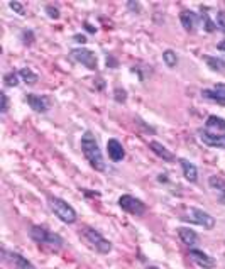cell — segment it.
I'll use <instances>...</instances> for the list:
<instances>
[{"label":"cell","mask_w":225,"mask_h":269,"mask_svg":"<svg viewBox=\"0 0 225 269\" xmlns=\"http://www.w3.org/2000/svg\"><path fill=\"white\" fill-rule=\"evenodd\" d=\"M80 146H81V152H83L85 159L88 161L90 166H92L95 171H99V173H103V171L107 170V164H105L102 149H100L99 141L95 139L93 132H90V130L83 132Z\"/></svg>","instance_id":"cell-1"},{"label":"cell","mask_w":225,"mask_h":269,"mask_svg":"<svg viewBox=\"0 0 225 269\" xmlns=\"http://www.w3.org/2000/svg\"><path fill=\"white\" fill-rule=\"evenodd\" d=\"M29 237H31L36 244L46 245V247L54 249V251H58V249H61L63 245H65V241H63L61 235L51 232V230L46 229L44 225H32L31 229H29Z\"/></svg>","instance_id":"cell-2"},{"label":"cell","mask_w":225,"mask_h":269,"mask_svg":"<svg viewBox=\"0 0 225 269\" xmlns=\"http://www.w3.org/2000/svg\"><path fill=\"white\" fill-rule=\"evenodd\" d=\"M48 205H50L51 212L61 220L63 223H68V225H73L75 222L78 220V215H76V210L68 203L65 201L63 198L59 196H48Z\"/></svg>","instance_id":"cell-3"},{"label":"cell","mask_w":225,"mask_h":269,"mask_svg":"<svg viewBox=\"0 0 225 269\" xmlns=\"http://www.w3.org/2000/svg\"><path fill=\"white\" fill-rule=\"evenodd\" d=\"M81 237L87 242L88 247H92L95 252L99 254H108L112 251V242L108 239H105L102 234L97 229H92V227H85L81 230Z\"/></svg>","instance_id":"cell-4"},{"label":"cell","mask_w":225,"mask_h":269,"mask_svg":"<svg viewBox=\"0 0 225 269\" xmlns=\"http://www.w3.org/2000/svg\"><path fill=\"white\" fill-rule=\"evenodd\" d=\"M179 219L183 220V222H188V223H195V225H200L203 227V229L207 230H212L213 227H215V217L210 215L208 212L201 210V208H197V207H191L188 212H186V215H181Z\"/></svg>","instance_id":"cell-5"},{"label":"cell","mask_w":225,"mask_h":269,"mask_svg":"<svg viewBox=\"0 0 225 269\" xmlns=\"http://www.w3.org/2000/svg\"><path fill=\"white\" fill-rule=\"evenodd\" d=\"M117 203L124 212H127V214H130L134 217H142L146 212H148V207H146L144 201L139 200V198H136V196H132V195L119 196Z\"/></svg>","instance_id":"cell-6"},{"label":"cell","mask_w":225,"mask_h":269,"mask_svg":"<svg viewBox=\"0 0 225 269\" xmlns=\"http://www.w3.org/2000/svg\"><path fill=\"white\" fill-rule=\"evenodd\" d=\"M70 56L76 63L83 65L85 68L92 70V72L99 70V59H97V54L93 53L92 49H87V48H75V49L70 51Z\"/></svg>","instance_id":"cell-7"},{"label":"cell","mask_w":225,"mask_h":269,"mask_svg":"<svg viewBox=\"0 0 225 269\" xmlns=\"http://www.w3.org/2000/svg\"><path fill=\"white\" fill-rule=\"evenodd\" d=\"M25 102L37 114H46L51 108V100L46 95H34V93H27L25 95Z\"/></svg>","instance_id":"cell-8"},{"label":"cell","mask_w":225,"mask_h":269,"mask_svg":"<svg viewBox=\"0 0 225 269\" xmlns=\"http://www.w3.org/2000/svg\"><path fill=\"white\" fill-rule=\"evenodd\" d=\"M2 259L10 263L16 269H36L34 264L31 263L29 259H25L22 254L19 252H7L5 247H2Z\"/></svg>","instance_id":"cell-9"},{"label":"cell","mask_w":225,"mask_h":269,"mask_svg":"<svg viewBox=\"0 0 225 269\" xmlns=\"http://www.w3.org/2000/svg\"><path fill=\"white\" fill-rule=\"evenodd\" d=\"M203 130L210 136H225V121L219 115H208L207 122H205V127Z\"/></svg>","instance_id":"cell-10"},{"label":"cell","mask_w":225,"mask_h":269,"mask_svg":"<svg viewBox=\"0 0 225 269\" xmlns=\"http://www.w3.org/2000/svg\"><path fill=\"white\" fill-rule=\"evenodd\" d=\"M188 256H190V259L193 261L197 266H200V268H203V269H212V268H215V259H213L212 256H208L207 252H203V251H200V249H195V247H191L190 249V252H188Z\"/></svg>","instance_id":"cell-11"},{"label":"cell","mask_w":225,"mask_h":269,"mask_svg":"<svg viewBox=\"0 0 225 269\" xmlns=\"http://www.w3.org/2000/svg\"><path fill=\"white\" fill-rule=\"evenodd\" d=\"M201 97L210 102H215L225 107V83H217L213 88L201 90Z\"/></svg>","instance_id":"cell-12"},{"label":"cell","mask_w":225,"mask_h":269,"mask_svg":"<svg viewBox=\"0 0 225 269\" xmlns=\"http://www.w3.org/2000/svg\"><path fill=\"white\" fill-rule=\"evenodd\" d=\"M179 22L186 32H197L198 25H200V16H197L193 10H183L179 14Z\"/></svg>","instance_id":"cell-13"},{"label":"cell","mask_w":225,"mask_h":269,"mask_svg":"<svg viewBox=\"0 0 225 269\" xmlns=\"http://www.w3.org/2000/svg\"><path fill=\"white\" fill-rule=\"evenodd\" d=\"M107 152L110 161L114 163H121L125 158V149H124L122 143L119 139H108L107 141Z\"/></svg>","instance_id":"cell-14"},{"label":"cell","mask_w":225,"mask_h":269,"mask_svg":"<svg viewBox=\"0 0 225 269\" xmlns=\"http://www.w3.org/2000/svg\"><path fill=\"white\" fill-rule=\"evenodd\" d=\"M149 149L154 152L157 158L163 159V161H166V163H175L176 161V156L173 154V152H171L166 146L157 143V141H151V143H149Z\"/></svg>","instance_id":"cell-15"},{"label":"cell","mask_w":225,"mask_h":269,"mask_svg":"<svg viewBox=\"0 0 225 269\" xmlns=\"http://www.w3.org/2000/svg\"><path fill=\"white\" fill-rule=\"evenodd\" d=\"M178 161H179V164H181L183 176H185L186 181L197 183L198 181V168L195 166V164L191 161H188V159H185V158H179Z\"/></svg>","instance_id":"cell-16"},{"label":"cell","mask_w":225,"mask_h":269,"mask_svg":"<svg viewBox=\"0 0 225 269\" xmlns=\"http://www.w3.org/2000/svg\"><path fill=\"white\" fill-rule=\"evenodd\" d=\"M198 137H200V141L203 143L205 146H208V147H220V149H225V136H210V134L205 132L203 129L198 130Z\"/></svg>","instance_id":"cell-17"},{"label":"cell","mask_w":225,"mask_h":269,"mask_svg":"<svg viewBox=\"0 0 225 269\" xmlns=\"http://www.w3.org/2000/svg\"><path fill=\"white\" fill-rule=\"evenodd\" d=\"M178 237H179V241H181L185 245H188V247H193V245L198 244V234L195 232L193 229H190V227H179Z\"/></svg>","instance_id":"cell-18"},{"label":"cell","mask_w":225,"mask_h":269,"mask_svg":"<svg viewBox=\"0 0 225 269\" xmlns=\"http://www.w3.org/2000/svg\"><path fill=\"white\" fill-rule=\"evenodd\" d=\"M201 58H203V61L208 65L210 70H213V72H219V73L225 72V59L217 58V56H208V54H203Z\"/></svg>","instance_id":"cell-19"},{"label":"cell","mask_w":225,"mask_h":269,"mask_svg":"<svg viewBox=\"0 0 225 269\" xmlns=\"http://www.w3.org/2000/svg\"><path fill=\"white\" fill-rule=\"evenodd\" d=\"M19 76H21V80L24 81L25 85H29V87H32V85H36L37 81H39V74L32 72L31 68H21L19 70Z\"/></svg>","instance_id":"cell-20"},{"label":"cell","mask_w":225,"mask_h":269,"mask_svg":"<svg viewBox=\"0 0 225 269\" xmlns=\"http://www.w3.org/2000/svg\"><path fill=\"white\" fill-rule=\"evenodd\" d=\"M200 21H201V27H203L207 32H215V31H217V24H215V21H212V19H210V16H208L207 10L201 9Z\"/></svg>","instance_id":"cell-21"},{"label":"cell","mask_w":225,"mask_h":269,"mask_svg":"<svg viewBox=\"0 0 225 269\" xmlns=\"http://www.w3.org/2000/svg\"><path fill=\"white\" fill-rule=\"evenodd\" d=\"M163 61L168 68H176L179 59H178V54H176L173 49H166V51H163Z\"/></svg>","instance_id":"cell-22"},{"label":"cell","mask_w":225,"mask_h":269,"mask_svg":"<svg viewBox=\"0 0 225 269\" xmlns=\"http://www.w3.org/2000/svg\"><path fill=\"white\" fill-rule=\"evenodd\" d=\"M19 83H21V76H19V73L9 72V73L3 74V85H5L7 88H16Z\"/></svg>","instance_id":"cell-23"},{"label":"cell","mask_w":225,"mask_h":269,"mask_svg":"<svg viewBox=\"0 0 225 269\" xmlns=\"http://www.w3.org/2000/svg\"><path fill=\"white\" fill-rule=\"evenodd\" d=\"M208 185L210 188L217 190L220 193H225V179L220 178V176H210L208 178Z\"/></svg>","instance_id":"cell-24"},{"label":"cell","mask_w":225,"mask_h":269,"mask_svg":"<svg viewBox=\"0 0 225 269\" xmlns=\"http://www.w3.org/2000/svg\"><path fill=\"white\" fill-rule=\"evenodd\" d=\"M34 39H36V36L31 29H24V31L21 32V41L24 46H32V44H34Z\"/></svg>","instance_id":"cell-25"},{"label":"cell","mask_w":225,"mask_h":269,"mask_svg":"<svg viewBox=\"0 0 225 269\" xmlns=\"http://www.w3.org/2000/svg\"><path fill=\"white\" fill-rule=\"evenodd\" d=\"M114 100L117 103H125L127 102V92L121 87H115L114 88Z\"/></svg>","instance_id":"cell-26"},{"label":"cell","mask_w":225,"mask_h":269,"mask_svg":"<svg viewBox=\"0 0 225 269\" xmlns=\"http://www.w3.org/2000/svg\"><path fill=\"white\" fill-rule=\"evenodd\" d=\"M215 24H217V29L225 34V10H219V12H217Z\"/></svg>","instance_id":"cell-27"},{"label":"cell","mask_w":225,"mask_h":269,"mask_svg":"<svg viewBox=\"0 0 225 269\" xmlns=\"http://www.w3.org/2000/svg\"><path fill=\"white\" fill-rule=\"evenodd\" d=\"M9 7L16 14H19V16H25V12H27V10H25V7H24V3H21V2H10Z\"/></svg>","instance_id":"cell-28"},{"label":"cell","mask_w":225,"mask_h":269,"mask_svg":"<svg viewBox=\"0 0 225 269\" xmlns=\"http://www.w3.org/2000/svg\"><path fill=\"white\" fill-rule=\"evenodd\" d=\"M0 98H2V105H0V114L5 115L9 112V97L5 92H0Z\"/></svg>","instance_id":"cell-29"},{"label":"cell","mask_w":225,"mask_h":269,"mask_svg":"<svg viewBox=\"0 0 225 269\" xmlns=\"http://www.w3.org/2000/svg\"><path fill=\"white\" fill-rule=\"evenodd\" d=\"M46 12L51 19H59V9L52 5V3H48L46 5Z\"/></svg>","instance_id":"cell-30"},{"label":"cell","mask_w":225,"mask_h":269,"mask_svg":"<svg viewBox=\"0 0 225 269\" xmlns=\"http://www.w3.org/2000/svg\"><path fill=\"white\" fill-rule=\"evenodd\" d=\"M127 9L132 10V14H139L141 12V3L139 2H127Z\"/></svg>","instance_id":"cell-31"},{"label":"cell","mask_w":225,"mask_h":269,"mask_svg":"<svg viewBox=\"0 0 225 269\" xmlns=\"http://www.w3.org/2000/svg\"><path fill=\"white\" fill-rule=\"evenodd\" d=\"M134 121H136V122H137V124H141L142 127H144V129H146V130H148V132H152V134H154V129H152V127H151V125H146V124H144V122H142V119H139V117H136V119H134Z\"/></svg>","instance_id":"cell-32"},{"label":"cell","mask_w":225,"mask_h":269,"mask_svg":"<svg viewBox=\"0 0 225 269\" xmlns=\"http://www.w3.org/2000/svg\"><path fill=\"white\" fill-rule=\"evenodd\" d=\"M73 39L76 41L78 44H85V43H87V36H83V34H75Z\"/></svg>","instance_id":"cell-33"},{"label":"cell","mask_w":225,"mask_h":269,"mask_svg":"<svg viewBox=\"0 0 225 269\" xmlns=\"http://www.w3.org/2000/svg\"><path fill=\"white\" fill-rule=\"evenodd\" d=\"M107 66H110V68H117V61H115L112 56H108V58H107Z\"/></svg>","instance_id":"cell-34"},{"label":"cell","mask_w":225,"mask_h":269,"mask_svg":"<svg viewBox=\"0 0 225 269\" xmlns=\"http://www.w3.org/2000/svg\"><path fill=\"white\" fill-rule=\"evenodd\" d=\"M157 181H159V183H168V174L166 173H159V176H157Z\"/></svg>","instance_id":"cell-35"},{"label":"cell","mask_w":225,"mask_h":269,"mask_svg":"<svg viewBox=\"0 0 225 269\" xmlns=\"http://www.w3.org/2000/svg\"><path fill=\"white\" fill-rule=\"evenodd\" d=\"M83 25H85V29H87L88 32H97V27H93V25L90 24V22H85Z\"/></svg>","instance_id":"cell-36"},{"label":"cell","mask_w":225,"mask_h":269,"mask_svg":"<svg viewBox=\"0 0 225 269\" xmlns=\"http://www.w3.org/2000/svg\"><path fill=\"white\" fill-rule=\"evenodd\" d=\"M217 49L222 51V53H225V39H224V41H220V43L217 44Z\"/></svg>","instance_id":"cell-37"},{"label":"cell","mask_w":225,"mask_h":269,"mask_svg":"<svg viewBox=\"0 0 225 269\" xmlns=\"http://www.w3.org/2000/svg\"><path fill=\"white\" fill-rule=\"evenodd\" d=\"M219 203L225 205V193H220V196H219Z\"/></svg>","instance_id":"cell-38"}]
</instances>
